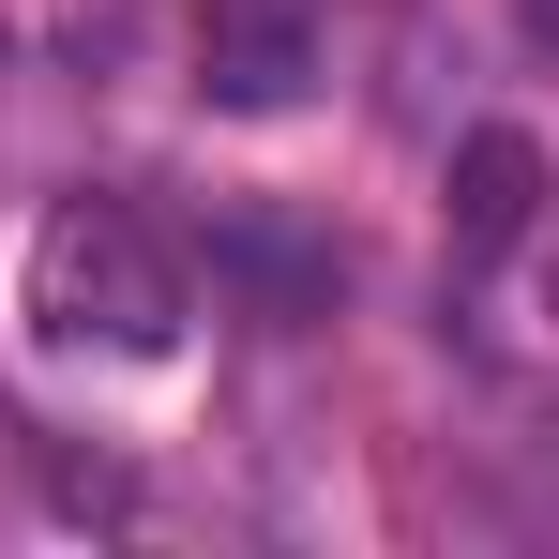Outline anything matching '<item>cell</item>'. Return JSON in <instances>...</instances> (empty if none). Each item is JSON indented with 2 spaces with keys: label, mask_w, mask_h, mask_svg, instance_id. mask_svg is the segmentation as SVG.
Returning <instances> with one entry per match:
<instances>
[{
  "label": "cell",
  "mask_w": 559,
  "mask_h": 559,
  "mask_svg": "<svg viewBox=\"0 0 559 559\" xmlns=\"http://www.w3.org/2000/svg\"><path fill=\"white\" fill-rule=\"evenodd\" d=\"M499 484H514V530H545V545H559V408H545V393H514Z\"/></svg>",
  "instance_id": "4"
},
{
  "label": "cell",
  "mask_w": 559,
  "mask_h": 559,
  "mask_svg": "<svg viewBox=\"0 0 559 559\" xmlns=\"http://www.w3.org/2000/svg\"><path fill=\"white\" fill-rule=\"evenodd\" d=\"M92 31H106V0H0V61H61Z\"/></svg>",
  "instance_id": "5"
},
{
  "label": "cell",
  "mask_w": 559,
  "mask_h": 559,
  "mask_svg": "<svg viewBox=\"0 0 559 559\" xmlns=\"http://www.w3.org/2000/svg\"><path fill=\"white\" fill-rule=\"evenodd\" d=\"M31 318L61 333V348H106V364H167L182 348V258L121 212V197H61L46 227H31Z\"/></svg>",
  "instance_id": "1"
},
{
  "label": "cell",
  "mask_w": 559,
  "mask_h": 559,
  "mask_svg": "<svg viewBox=\"0 0 559 559\" xmlns=\"http://www.w3.org/2000/svg\"><path fill=\"white\" fill-rule=\"evenodd\" d=\"M302 61H318L302 0H212V92H227V106H287Z\"/></svg>",
  "instance_id": "3"
},
{
  "label": "cell",
  "mask_w": 559,
  "mask_h": 559,
  "mask_svg": "<svg viewBox=\"0 0 559 559\" xmlns=\"http://www.w3.org/2000/svg\"><path fill=\"white\" fill-rule=\"evenodd\" d=\"M530 31H545V46H559V0H530Z\"/></svg>",
  "instance_id": "6"
},
{
  "label": "cell",
  "mask_w": 559,
  "mask_h": 559,
  "mask_svg": "<svg viewBox=\"0 0 559 559\" xmlns=\"http://www.w3.org/2000/svg\"><path fill=\"white\" fill-rule=\"evenodd\" d=\"M530 212H545V152L514 136V121H484L454 152V258H499V242H530Z\"/></svg>",
  "instance_id": "2"
},
{
  "label": "cell",
  "mask_w": 559,
  "mask_h": 559,
  "mask_svg": "<svg viewBox=\"0 0 559 559\" xmlns=\"http://www.w3.org/2000/svg\"><path fill=\"white\" fill-rule=\"evenodd\" d=\"M545 287H559V242H545Z\"/></svg>",
  "instance_id": "7"
}]
</instances>
